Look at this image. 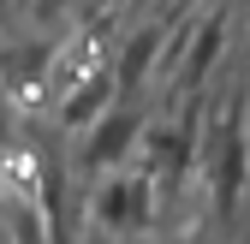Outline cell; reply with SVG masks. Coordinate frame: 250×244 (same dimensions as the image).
<instances>
[{
    "label": "cell",
    "mask_w": 250,
    "mask_h": 244,
    "mask_svg": "<svg viewBox=\"0 0 250 244\" xmlns=\"http://www.w3.org/2000/svg\"><path fill=\"white\" fill-rule=\"evenodd\" d=\"M24 6H30V12H36V18H54L60 6H72V0H24Z\"/></svg>",
    "instance_id": "11"
},
{
    "label": "cell",
    "mask_w": 250,
    "mask_h": 244,
    "mask_svg": "<svg viewBox=\"0 0 250 244\" xmlns=\"http://www.w3.org/2000/svg\"><path fill=\"white\" fill-rule=\"evenodd\" d=\"M107 107H113V72L96 66V72H83L66 96H60V125H66V131H89Z\"/></svg>",
    "instance_id": "6"
},
{
    "label": "cell",
    "mask_w": 250,
    "mask_h": 244,
    "mask_svg": "<svg viewBox=\"0 0 250 244\" xmlns=\"http://www.w3.org/2000/svg\"><path fill=\"white\" fill-rule=\"evenodd\" d=\"M197 125H203V96H191L173 125H161L149 137V185H155V197H173L185 185V173L197 161Z\"/></svg>",
    "instance_id": "2"
},
{
    "label": "cell",
    "mask_w": 250,
    "mask_h": 244,
    "mask_svg": "<svg viewBox=\"0 0 250 244\" xmlns=\"http://www.w3.org/2000/svg\"><path fill=\"white\" fill-rule=\"evenodd\" d=\"M221 48H227V18L214 12V18H203L197 24V36H191V48H185V66H179V89H185V102L197 96V89L208 83V72H214V60H221Z\"/></svg>",
    "instance_id": "8"
},
{
    "label": "cell",
    "mask_w": 250,
    "mask_h": 244,
    "mask_svg": "<svg viewBox=\"0 0 250 244\" xmlns=\"http://www.w3.org/2000/svg\"><path fill=\"white\" fill-rule=\"evenodd\" d=\"M161 48H167V24L155 18V24H143L137 36H131V42H125V48L107 60V72H113V96H125V102H131L137 89L149 83V72L161 66Z\"/></svg>",
    "instance_id": "5"
},
{
    "label": "cell",
    "mask_w": 250,
    "mask_h": 244,
    "mask_svg": "<svg viewBox=\"0 0 250 244\" xmlns=\"http://www.w3.org/2000/svg\"><path fill=\"white\" fill-rule=\"evenodd\" d=\"M89 215H96V226L119 232V238H131L155 221V185L143 173H107L96 197H89Z\"/></svg>",
    "instance_id": "3"
},
{
    "label": "cell",
    "mask_w": 250,
    "mask_h": 244,
    "mask_svg": "<svg viewBox=\"0 0 250 244\" xmlns=\"http://www.w3.org/2000/svg\"><path fill=\"white\" fill-rule=\"evenodd\" d=\"M173 6H197V0H173Z\"/></svg>",
    "instance_id": "12"
},
{
    "label": "cell",
    "mask_w": 250,
    "mask_h": 244,
    "mask_svg": "<svg viewBox=\"0 0 250 244\" xmlns=\"http://www.w3.org/2000/svg\"><path fill=\"white\" fill-rule=\"evenodd\" d=\"M203 161H208V191L214 208L232 215L238 197H244V179H250V119H244V89L227 96L221 119L208 113V143H203Z\"/></svg>",
    "instance_id": "1"
},
{
    "label": "cell",
    "mask_w": 250,
    "mask_h": 244,
    "mask_svg": "<svg viewBox=\"0 0 250 244\" xmlns=\"http://www.w3.org/2000/svg\"><path fill=\"white\" fill-rule=\"evenodd\" d=\"M54 72V42L48 36H30V42H6L0 48V89L6 96H24Z\"/></svg>",
    "instance_id": "7"
},
{
    "label": "cell",
    "mask_w": 250,
    "mask_h": 244,
    "mask_svg": "<svg viewBox=\"0 0 250 244\" xmlns=\"http://www.w3.org/2000/svg\"><path fill=\"white\" fill-rule=\"evenodd\" d=\"M143 131H149V113L137 102H113L83 131V167H119L131 149H143Z\"/></svg>",
    "instance_id": "4"
},
{
    "label": "cell",
    "mask_w": 250,
    "mask_h": 244,
    "mask_svg": "<svg viewBox=\"0 0 250 244\" xmlns=\"http://www.w3.org/2000/svg\"><path fill=\"white\" fill-rule=\"evenodd\" d=\"M6 244H48V232H42V221H36V208H12V226H6Z\"/></svg>",
    "instance_id": "9"
},
{
    "label": "cell",
    "mask_w": 250,
    "mask_h": 244,
    "mask_svg": "<svg viewBox=\"0 0 250 244\" xmlns=\"http://www.w3.org/2000/svg\"><path fill=\"white\" fill-rule=\"evenodd\" d=\"M78 6H83V12H89V24H102V18H107V12H113V6H125V0H78Z\"/></svg>",
    "instance_id": "10"
}]
</instances>
